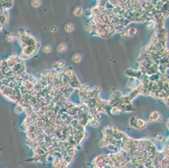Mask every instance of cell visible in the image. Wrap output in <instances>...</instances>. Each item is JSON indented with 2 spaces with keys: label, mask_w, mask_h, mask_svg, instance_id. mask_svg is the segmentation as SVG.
<instances>
[{
  "label": "cell",
  "mask_w": 169,
  "mask_h": 168,
  "mask_svg": "<svg viewBox=\"0 0 169 168\" xmlns=\"http://www.w3.org/2000/svg\"><path fill=\"white\" fill-rule=\"evenodd\" d=\"M125 34L129 37H133V36H135V35L137 34V30H136V28L131 27V28H129V30L126 31Z\"/></svg>",
  "instance_id": "5b68a950"
},
{
  "label": "cell",
  "mask_w": 169,
  "mask_h": 168,
  "mask_svg": "<svg viewBox=\"0 0 169 168\" xmlns=\"http://www.w3.org/2000/svg\"><path fill=\"white\" fill-rule=\"evenodd\" d=\"M67 45L65 44V43H61V44H59L57 45L56 50H57L58 52H61H61H64L65 50H67Z\"/></svg>",
  "instance_id": "52a82bcc"
},
{
  "label": "cell",
  "mask_w": 169,
  "mask_h": 168,
  "mask_svg": "<svg viewBox=\"0 0 169 168\" xmlns=\"http://www.w3.org/2000/svg\"><path fill=\"white\" fill-rule=\"evenodd\" d=\"M40 4H41V2L40 1H32L31 2V4L33 7H35V8H38V7H40Z\"/></svg>",
  "instance_id": "5bb4252c"
},
{
  "label": "cell",
  "mask_w": 169,
  "mask_h": 168,
  "mask_svg": "<svg viewBox=\"0 0 169 168\" xmlns=\"http://www.w3.org/2000/svg\"><path fill=\"white\" fill-rule=\"evenodd\" d=\"M82 14H83V9H82V8H80V7H77L74 9V11H73V15H74L75 16H77V17L82 15Z\"/></svg>",
  "instance_id": "8fae6325"
},
{
  "label": "cell",
  "mask_w": 169,
  "mask_h": 168,
  "mask_svg": "<svg viewBox=\"0 0 169 168\" xmlns=\"http://www.w3.org/2000/svg\"><path fill=\"white\" fill-rule=\"evenodd\" d=\"M110 112H111V114H114V115H118L121 113V109H119L118 106H114L111 110H110Z\"/></svg>",
  "instance_id": "ba28073f"
},
{
  "label": "cell",
  "mask_w": 169,
  "mask_h": 168,
  "mask_svg": "<svg viewBox=\"0 0 169 168\" xmlns=\"http://www.w3.org/2000/svg\"><path fill=\"white\" fill-rule=\"evenodd\" d=\"M5 39H6V40H7L8 42H13V41H15V35H13V34L10 33V34H8V35H6Z\"/></svg>",
  "instance_id": "7c38bea8"
},
{
  "label": "cell",
  "mask_w": 169,
  "mask_h": 168,
  "mask_svg": "<svg viewBox=\"0 0 169 168\" xmlns=\"http://www.w3.org/2000/svg\"><path fill=\"white\" fill-rule=\"evenodd\" d=\"M161 114H160L159 112L157 111H153L151 112L149 115V120L150 121H152V122H156L157 120H159L161 119Z\"/></svg>",
  "instance_id": "7a4b0ae2"
},
{
  "label": "cell",
  "mask_w": 169,
  "mask_h": 168,
  "mask_svg": "<svg viewBox=\"0 0 169 168\" xmlns=\"http://www.w3.org/2000/svg\"><path fill=\"white\" fill-rule=\"evenodd\" d=\"M64 66L65 62L63 61H56L52 63V69H54L55 71H58L61 68H62Z\"/></svg>",
  "instance_id": "3957f363"
},
{
  "label": "cell",
  "mask_w": 169,
  "mask_h": 168,
  "mask_svg": "<svg viewBox=\"0 0 169 168\" xmlns=\"http://www.w3.org/2000/svg\"><path fill=\"white\" fill-rule=\"evenodd\" d=\"M56 30H57V29H56V26H52V27L50 28V31H51V32H54V33L57 31Z\"/></svg>",
  "instance_id": "9a60e30c"
},
{
  "label": "cell",
  "mask_w": 169,
  "mask_h": 168,
  "mask_svg": "<svg viewBox=\"0 0 169 168\" xmlns=\"http://www.w3.org/2000/svg\"><path fill=\"white\" fill-rule=\"evenodd\" d=\"M14 110H15V112L16 114H21L24 111V107H22L20 104H17L15 107Z\"/></svg>",
  "instance_id": "30bf717a"
},
{
  "label": "cell",
  "mask_w": 169,
  "mask_h": 168,
  "mask_svg": "<svg viewBox=\"0 0 169 168\" xmlns=\"http://www.w3.org/2000/svg\"><path fill=\"white\" fill-rule=\"evenodd\" d=\"M72 61L75 62V63H79L80 61H82V56L78 53H76L72 56Z\"/></svg>",
  "instance_id": "8992f818"
},
{
  "label": "cell",
  "mask_w": 169,
  "mask_h": 168,
  "mask_svg": "<svg viewBox=\"0 0 169 168\" xmlns=\"http://www.w3.org/2000/svg\"><path fill=\"white\" fill-rule=\"evenodd\" d=\"M108 166V160L106 154H101L95 157L93 161V167L94 168H105Z\"/></svg>",
  "instance_id": "6da1fadb"
},
{
  "label": "cell",
  "mask_w": 169,
  "mask_h": 168,
  "mask_svg": "<svg viewBox=\"0 0 169 168\" xmlns=\"http://www.w3.org/2000/svg\"><path fill=\"white\" fill-rule=\"evenodd\" d=\"M42 50H43L44 53H50V51H51V46H50V45H45L43 47Z\"/></svg>",
  "instance_id": "4fadbf2b"
},
{
  "label": "cell",
  "mask_w": 169,
  "mask_h": 168,
  "mask_svg": "<svg viewBox=\"0 0 169 168\" xmlns=\"http://www.w3.org/2000/svg\"><path fill=\"white\" fill-rule=\"evenodd\" d=\"M64 30L66 32H72V30H74V25H72V23H68L65 25Z\"/></svg>",
  "instance_id": "9c48e42d"
},
{
  "label": "cell",
  "mask_w": 169,
  "mask_h": 168,
  "mask_svg": "<svg viewBox=\"0 0 169 168\" xmlns=\"http://www.w3.org/2000/svg\"><path fill=\"white\" fill-rule=\"evenodd\" d=\"M135 125H136V129H144L146 126V123L142 119H136Z\"/></svg>",
  "instance_id": "277c9868"
}]
</instances>
